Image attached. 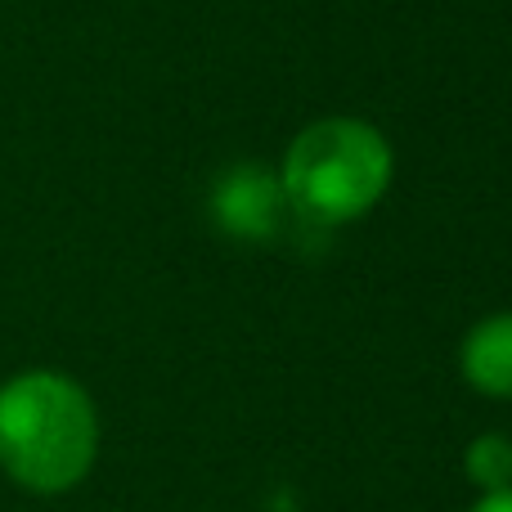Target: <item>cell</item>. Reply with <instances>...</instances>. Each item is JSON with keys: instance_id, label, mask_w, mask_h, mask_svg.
Returning a JSON list of instances; mask_svg holds the SVG:
<instances>
[{"instance_id": "obj_1", "label": "cell", "mask_w": 512, "mask_h": 512, "mask_svg": "<svg viewBox=\"0 0 512 512\" xmlns=\"http://www.w3.org/2000/svg\"><path fill=\"white\" fill-rule=\"evenodd\" d=\"M99 454V414L81 382L27 369L0 387V468L32 495L81 486Z\"/></svg>"}, {"instance_id": "obj_2", "label": "cell", "mask_w": 512, "mask_h": 512, "mask_svg": "<svg viewBox=\"0 0 512 512\" xmlns=\"http://www.w3.org/2000/svg\"><path fill=\"white\" fill-rule=\"evenodd\" d=\"M396 153L378 126L360 117H324L297 131L279 167L288 212L315 225H351L382 203Z\"/></svg>"}, {"instance_id": "obj_3", "label": "cell", "mask_w": 512, "mask_h": 512, "mask_svg": "<svg viewBox=\"0 0 512 512\" xmlns=\"http://www.w3.org/2000/svg\"><path fill=\"white\" fill-rule=\"evenodd\" d=\"M288 212L279 171L261 167V162H234L216 176L212 185V221L221 234L239 243H265L279 234V221Z\"/></svg>"}, {"instance_id": "obj_4", "label": "cell", "mask_w": 512, "mask_h": 512, "mask_svg": "<svg viewBox=\"0 0 512 512\" xmlns=\"http://www.w3.org/2000/svg\"><path fill=\"white\" fill-rule=\"evenodd\" d=\"M459 369L477 396L512 400V310L486 315L468 328L459 346Z\"/></svg>"}, {"instance_id": "obj_5", "label": "cell", "mask_w": 512, "mask_h": 512, "mask_svg": "<svg viewBox=\"0 0 512 512\" xmlns=\"http://www.w3.org/2000/svg\"><path fill=\"white\" fill-rule=\"evenodd\" d=\"M463 472L481 495H495V490L512 486V441L504 432H481L472 436L468 454H463Z\"/></svg>"}, {"instance_id": "obj_6", "label": "cell", "mask_w": 512, "mask_h": 512, "mask_svg": "<svg viewBox=\"0 0 512 512\" xmlns=\"http://www.w3.org/2000/svg\"><path fill=\"white\" fill-rule=\"evenodd\" d=\"M468 512H512V486L508 490H495V495H481Z\"/></svg>"}]
</instances>
